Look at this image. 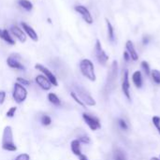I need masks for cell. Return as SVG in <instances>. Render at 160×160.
Returning <instances> with one entry per match:
<instances>
[{
  "instance_id": "obj_1",
  "label": "cell",
  "mask_w": 160,
  "mask_h": 160,
  "mask_svg": "<svg viewBox=\"0 0 160 160\" xmlns=\"http://www.w3.org/2000/svg\"><path fill=\"white\" fill-rule=\"evenodd\" d=\"M117 78H118V63L116 61H113L108 72V76L104 86V93L106 95L111 94L115 89L117 84Z\"/></svg>"
},
{
  "instance_id": "obj_2",
  "label": "cell",
  "mask_w": 160,
  "mask_h": 160,
  "mask_svg": "<svg viewBox=\"0 0 160 160\" xmlns=\"http://www.w3.org/2000/svg\"><path fill=\"white\" fill-rule=\"evenodd\" d=\"M2 149L8 152H16L17 146L13 141V132L12 128L9 126H7L3 130L2 135Z\"/></svg>"
},
{
  "instance_id": "obj_3",
  "label": "cell",
  "mask_w": 160,
  "mask_h": 160,
  "mask_svg": "<svg viewBox=\"0 0 160 160\" xmlns=\"http://www.w3.org/2000/svg\"><path fill=\"white\" fill-rule=\"evenodd\" d=\"M80 70L86 79H88L91 82H96L97 76L95 72V67L91 60L86 58L82 59L80 62Z\"/></svg>"
},
{
  "instance_id": "obj_4",
  "label": "cell",
  "mask_w": 160,
  "mask_h": 160,
  "mask_svg": "<svg viewBox=\"0 0 160 160\" xmlns=\"http://www.w3.org/2000/svg\"><path fill=\"white\" fill-rule=\"evenodd\" d=\"M76 94H77V96L79 97V98L82 100V102L85 106H90V107L96 106L97 102H96L95 98L83 87H82V86H76Z\"/></svg>"
},
{
  "instance_id": "obj_5",
  "label": "cell",
  "mask_w": 160,
  "mask_h": 160,
  "mask_svg": "<svg viewBox=\"0 0 160 160\" xmlns=\"http://www.w3.org/2000/svg\"><path fill=\"white\" fill-rule=\"evenodd\" d=\"M12 97H13V99L15 100L16 103H18V104L22 103L23 101H25V99L27 98L26 88L23 85L20 84L19 82H15L14 87H13Z\"/></svg>"
},
{
  "instance_id": "obj_6",
  "label": "cell",
  "mask_w": 160,
  "mask_h": 160,
  "mask_svg": "<svg viewBox=\"0 0 160 160\" xmlns=\"http://www.w3.org/2000/svg\"><path fill=\"white\" fill-rule=\"evenodd\" d=\"M95 55H96V58H97L98 62L100 65L105 66L107 64V62L109 60V55L103 50L102 45H101V42H100L99 39H97L96 40V44H95Z\"/></svg>"
},
{
  "instance_id": "obj_7",
  "label": "cell",
  "mask_w": 160,
  "mask_h": 160,
  "mask_svg": "<svg viewBox=\"0 0 160 160\" xmlns=\"http://www.w3.org/2000/svg\"><path fill=\"white\" fill-rule=\"evenodd\" d=\"M82 119L91 130L97 131L101 128V124L98 117L88 113H82Z\"/></svg>"
},
{
  "instance_id": "obj_8",
  "label": "cell",
  "mask_w": 160,
  "mask_h": 160,
  "mask_svg": "<svg viewBox=\"0 0 160 160\" xmlns=\"http://www.w3.org/2000/svg\"><path fill=\"white\" fill-rule=\"evenodd\" d=\"M35 68L38 71H40L50 82L53 85V86H58V82H57V79L55 77V75L48 68H46L45 66L41 65V64H36L35 65Z\"/></svg>"
},
{
  "instance_id": "obj_9",
  "label": "cell",
  "mask_w": 160,
  "mask_h": 160,
  "mask_svg": "<svg viewBox=\"0 0 160 160\" xmlns=\"http://www.w3.org/2000/svg\"><path fill=\"white\" fill-rule=\"evenodd\" d=\"M21 57L19 54H11L7 58V64L10 68L17 70H25L24 66L21 63Z\"/></svg>"
},
{
  "instance_id": "obj_10",
  "label": "cell",
  "mask_w": 160,
  "mask_h": 160,
  "mask_svg": "<svg viewBox=\"0 0 160 160\" xmlns=\"http://www.w3.org/2000/svg\"><path fill=\"white\" fill-rule=\"evenodd\" d=\"M74 9H75L76 12H78L82 17V19L84 20V22L86 23H88V24H92L93 23L94 19L92 17L91 12L89 11V9L86 7L82 6V5H77V6L74 7Z\"/></svg>"
},
{
  "instance_id": "obj_11",
  "label": "cell",
  "mask_w": 160,
  "mask_h": 160,
  "mask_svg": "<svg viewBox=\"0 0 160 160\" xmlns=\"http://www.w3.org/2000/svg\"><path fill=\"white\" fill-rule=\"evenodd\" d=\"M122 91H123L125 97L128 100H131V96H130V82H129V73H128V70H126L124 72V75H123Z\"/></svg>"
},
{
  "instance_id": "obj_12",
  "label": "cell",
  "mask_w": 160,
  "mask_h": 160,
  "mask_svg": "<svg viewBox=\"0 0 160 160\" xmlns=\"http://www.w3.org/2000/svg\"><path fill=\"white\" fill-rule=\"evenodd\" d=\"M21 25H22V28L23 32L25 33L26 37H29L30 39H32L35 42H37L38 40V36L37 32L35 31V29L32 26H30L29 24H27L24 22H22Z\"/></svg>"
},
{
  "instance_id": "obj_13",
  "label": "cell",
  "mask_w": 160,
  "mask_h": 160,
  "mask_svg": "<svg viewBox=\"0 0 160 160\" xmlns=\"http://www.w3.org/2000/svg\"><path fill=\"white\" fill-rule=\"evenodd\" d=\"M10 33L13 37H15L21 43H24L26 41V35L23 32L22 28H20L18 25H12L10 27Z\"/></svg>"
},
{
  "instance_id": "obj_14",
  "label": "cell",
  "mask_w": 160,
  "mask_h": 160,
  "mask_svg": "<svg viewBox=\"0 0 160 160\" xmlns=\"http://www.w3.org/2000/svg\"><path fill=\"white\" fill-rule=\"evenodd\" d=\"M35 81H36L37 84L41 89H43L44 91H49L52 88V84L51 83V82L44 75H38L36 77Z\"/></svg>"
},
{
  "instance_id": "obj_15",
  "label": "cell",
  "mask_w": 160,
  "mask_h": 160,
  "mask_svg": "<svg viewBox=\"0 0 160 160\" xmlns=\"http://www.w3.org/2000/svg\"><path fill=\"white\" fill-rule=\"evenodd\" d=\"M126 48H127V52H128L130 59H132L133 61H137L139 59V54L136 52V49L134 47V44L131 40H128L127 44H126Z\"/></svg>"
},
{
  "instance_id": "obj_16",
  "label": "cell",
  "mask_w": 160,
  "mask_h": 160,
  "mask_svg": "<svg viewBox=\"0 0 160 160\" xmlns=\"http://www.w3.org/2000/svg\"><path fill=\"white\" fill-rule=\"evenodd\" d=\"M0 38L9 45H15V40L7 29H0Z\"/></svg>"
},
{
  "instance_id": "obj_17",
  "label": "cell",
  "mask_w": 160,
  "mask_h": 160,
  "mask_svg": "<svg viewBox=\"0 0 160 160\" xmlns=\"http://www.w3.org/2000/svg\"><path fill=\"white\" fill-rule=\"evenodd\" d=\"M132 81L133 83L135 84V86L137 88H142V84H143V79H142V72L140 70H137L133 73L132 75Z\"/></svg>"
},
{
  "instance_id": "obj_18",
  "label": "cell",
  "mask_w": 160,
  "mask_h": 160,
  "mask_svg": "<svg viewBox=\"0 0 160 160\" xmlns=\"http://www.w3.org/2000/svg\"><path fill=\"white\" fill-rule=\"evenodd\" d=\"M81 144H82V143L80 142L79 140H73V141L71 142V143H70L71 152H72L75 156H77L78 158H79L81 155H82V149H81V146H82Z\"/></svg>"
},
{
  "instance_id": "obj_19",
  "label": "cell",
  "mask_w": 160,
  "mask_h": 160,
  "mask_svg": "<svg viewBox=\"0 0 160 160\" xmlns=\"http://www.w3.org/2000/svg\"><path fill=\"white\" fill-rule=\"evenodd\" d=\"M112 158H113V160H128V155L123 149L116 147L113 150Z\"/></svg>"
},
{
  "instance_id": "obj_20",
  "label": "cell",
  "mask_w": 160,
  "mask_h": 160,
  "mask_svg": "<svg viewBox=\"0 0 160 160\" xmlns=\"http://www.w3.org/2000/svg\"><path fill=\"white\" fill-rule=\"evenodd\" d=\"M48 100H49L50 103H52L55 107H60L61 106V100L57 97V95H55L54 93L48 94Z\"/></svg>"
},
{
  "instance_id": "obj_21",
  "label": "cell",
  "mask_w": 160,
  "mask_h": 160,
  "mask_svg": "<svg viewBox=\"0 0 160 160\" xmlns=\"http://www.w3.org/2000/svg\"><path fill=\"white\" fill-rule=\"evenodd\" d=\"M106 24H107V29H108V38H109V39L112 42H113L114 41V38H115L113 26H112V22L108 19H106Z\"/></svg>"
},
{
  "instance_id": "obj_22",
  "label": "cell",
  "mask_w": 160,
  "mask_h": 160,
  "mask_svg": "<svg viewBox=\"0 0 160 160\" xmlns=\"http://www.w3.org/2000/svg\"><path fill=\"white\" fill-rule=\"evenodd\" d=\"M18 5L26 11H31L33 9V3L29 0H18Z\"/></svg>"
},
{
  "instance_id": "obj_23",
  "label": "cell",
  "mask_w": 160,
  "mask_h": 160,
  "mask_svg": "<svg viewBox=\"0 0 160 160\" xmlns=\"http://www.w3.org/2000/svg\"><path fill=\"white\" fill-rule=\"evenodd\" d=\"M151 76L153 81L155 82V83L160 84V71L158 69H154L151 71Z\"/></svg>"
},
{
  "instance_id": "obj_24",
  "label": "cell",
  "mask_w": 160,
  "mask_h": 160,
  "mask_svg": "<svg viewBox=\"0 0 160 160\" xmlns=\"http://www.w3.org/2000/svg\"><path fill=\"white\" fill-rule=\"evenodd\" d=\"M40 123L44 127H48L52 124V118L49 115H42L40 118Z\"/></svg>"
},
{
  "instance_id": "obj_25",
  "label": "cell",
  "mask_w": 160,
  "mask_h": 160,
  "mask_svg": "<svg viewBox=\"0 0 160 160\" xmlns=\"http://www.w3.org/2000/svg\"><path fill=\"white\" fill-rule=\"evenodd\" d=\"M141 66H142V68L143 69L144 73H145L147 76L151 75V69H150V66H149L148 62H146V61H142V64H141Z\"/></svg>"
},
{
  "instance_id": "obj_26",
  "label": "cell",
  "mask_w": 160,
  "mask_h": 160,
  "mask_svg": "<svg viewBox=\"0 0 160 160\" xmlns=\"http://www.w3.org/2000/svg\"><path fill=\"white\" fill-rule=\"evenodd\" d=\"M152 122H153V125L155 126V128H157L158 132L160 134V117L158 115H155L153 118H152Z\"/></svg>"
},
{
  "instance_id": "obj_27",
  "label": "cell",
  "mask_w": 160,
  "mask_h": 160,
  "mask_svg": "<svg viewBox=\"0 0 160 160\" xmlns=\"http://www.w3.org/2000/svg\"><path fill=\"white\" fill-rule=\"evenodd\" d=\"M70 97H71V98H73V99H74V100H75L79 105H80V106H82V108H84V109L86 108V106L82 102V100L79 98V97L77 96V94H76L75 92H71V93H70Z\"/></svg>"
},
{
  "instance_id": "obj_28",
  "label": "cell",
  "mask_w": 160,
  "mask_h": 160,
  "mask_svg": "<svg viewBox=\"0 0 160 160\" xmlns=\"http://www.w3.org/2000/svg\"><path fill=\"white\" fill-rule=\"evenodd\" d=\"M118 125H119V127H120V128L122 130H126V131L128 130V125L126 122V120H124L123 118L118 119Z\"/></svg>"
},
{
  "instance_id": "obj_29",
  "label": "cell",
  "mask_w": 160,
  "mask_h": 160,
  "mask_svg": "<svg viewBox=\"0 0 160 160\" xmlns=\"http://www.w3.org/2000/svg\"><path fill=\"white\" fill-rule=\"evenodd\" d=\"M17 82H19L20 84H22V85H23V86H28V85H30V83H31L30 81H28V80H26V79H24V78H22V77H18V78H17Z\"/></svg>"
},
{
  "instance_id": "obj_30",
  "label": "cell",
  "mask_w": 160,
  "mask_h": 160,
  "mask_svg": "<svg viewBox=\"0 0 160 160\" xmlns=\"http://www.w3.org/2000/svg\"><path fill=\"white\" fill-rule=\"evenodd\" d=\"M16 112H17V107H11V108L7 112L6 115H7V117H8V118H12V117H14Z\"/></svg>"
},
{
  "instance_id": "obj_31",
  "label": "cell",
  "mask_w": 160,
  "mask_h": 160,
  "mask_svg": "<svg viewBox=\"0 0 160 160\" xmlns=\"http://www.w3.org/2000/svg\"><path fill=\"white\" fill-rule=\"evenodd\" d=\"M78 140L80 141L81 143H83V144H89L90 142H91V141H90V138L87 137V136H82V137H80Z\"/></svg>"
},
{
  "instance_id": "obj_32",
  "label": "cell",
  "mask_w": 160,
  "mask_h": 160,
  "mask_svg": "<svg viewBox=\"0 0 160 160\" xmlns=\"http://www.w3.org/2000/svg\"><path fill=\"white\" fill-rule=\"evenodd\" d=\"M15 160H30V156L28 154H21L15 158Z\"/></svg>"
},
{
  "instance_id": "obj_33",
  "label": "cell",
  "mask_w": 160,
  "mask_h": 160,
  "mask_svg": "<svg viewBox=\"0 0 160 160\" xmlns=\"http://www.w3.org/2000/svg\"><path fill=\"white\" fill-rule=\"evenodd\" d=\"M6 99V92L0 91V105H3Z\"/></svg>"
},
{
  "instance_id": "obj_34",
  "label": "cell",
  "mask_w": 160,
  "mask_h": 160,
  "mask_svg": "<svg viewBox=\"0 0 160 160\" xmlns=\"http://www.w3.org/2000/svg\"><path fill=\"white\" fill-rule=\"evenodd\" d=\"M124 58H125V60H126L127 62H128V61H129L130 56H129V54H128V52H124Z\"/></svg>"
},
{
  "instance_id": "obj_35",
  "label": "cell",
  "mask_w": 160,
  "mask_h": 160,
  "mask_svg": "<svg viewBox=\"0 0 160 160\" xmlns=\"http://www.w3.org/2000/svg\"><path fill=\"white\" fill-rule=\"evenodd\" d=\"M79 160H89V158L85 156V155H81L80 157H79Z\"/></svg>"
},
{
  "instance_id": "obj_36",
  "label": "cell",
  "mask_w": 160,
  "mask_h": 160,
  "mask_svg": "<svg viewBox=\"0 0 160 160\" xmlns=\"http://www.w3.org/2000/svg\"><path fill=\"white\" fill-rule=\"evenodd\" d=\"M151 160H160V158H152Z\"/></svg>"
},
{
  "instance_id": "obj_37",
  "label": "cell",
  "mask_w": 160,
  "mask_h": 160,
  "mask_svg": "<svg viewBox=\"0 0 160 160\" xmlns=\"http://www.w3.org/2000/svg\"><path fill=\"white\" fill-rule=\"evenodd\" d=\"M48 22H49V23H52V20L50 18H48Z\"/></svg>"
}]
</instances>
